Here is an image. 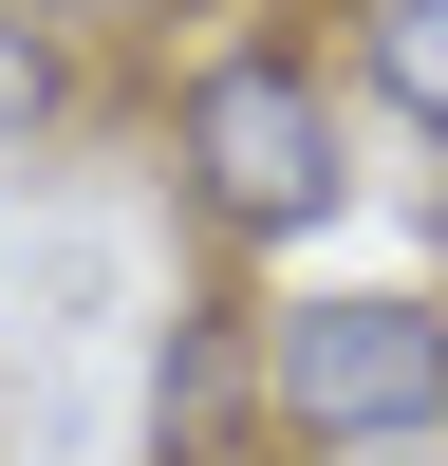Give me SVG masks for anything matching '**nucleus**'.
I'll use <instances>...</instances> for the list:
<instances>
[{
    "label": "nucleus",
    "mask_w": 448,
    "mask_h": 466,
    "mask_svg": "<svg viewBox=\"0 0 448 466\" xmlns=\"http://www.w3.org/2000/svg\"><path fill=\"white\" fill-rule=\"evenodd\" d=\"M131 466H280V448H261V318H243V280L168 299V336H149V410H131Z\"/></svg>",
    "instance_id": "3"
},
{
    "label": "nucleus",
    "mask_w": 448,
    "mask_h": 466,
    "mask_svg": "<svg viewBox=\"0 0 448 466\" xmlns=\"http://www.w3.org/2000/svg\"><path fill=\"white\" fill-rule=\"evenodd\" d=\"M75 131H94V56L0 0V168H19V149H75Z\"/></svg>",
    "instance_id": "5"
},
{
    "label": "nucleus",
    "mask_w": 448,
    "mask_h": 466,
    "mask_svg": "<svg viewBox=\"0 0 448 466\" xmlns=\"http://www.w3.org/2000/svg\"><path fill=\"white\" fill-rule=\"evenodd\" d=\"M430 280H448V168H430Z\"/></svg>",
    "instance_id": "8"
},
{
    "label": "nucleus",
    "mask_w": 448,
    "mask_h": 466,
    "mask_svg": "<svg viewBox=\"0 0 448 466\" xmlns=\"http://www.w3.org/2000/svg\"><path fill=\"white\" fill-rule=\"evenodd\" d=\"M149 168H168L187 243L243 280V261H318L373 206V112L336 75V37L299 19H187L149 75Z\"/></svg>",
    "instance_id": "1"
},
{
    "label": "nucleus",
    "mask_w": 448,
    "mask_h": 466,
    "mask_svg": "<svg viewBox=\"0 0 448 466\" xmlns=\"http://www.w3.org/2000/svg\"><path fill=\"white\" fill-rule=\"evenodd\" d=\"M19 19H37V37H75V56L112 75V56H149V37H187V0H19Z\"/></svg>",
    "instance_id": "6"
},
{
    "label": "nucleus",
    "mask_w": 448,
    "mask_h": 466,
    "mask_svg": "<svg viewBox=\"0 0 448 466\" xmlns=\"http://www.w3.org/2000/svg\"><path fill=\"white\" fill-rule=\"evenodd\" d=\"M336 75H355L373 131H411L448 168V0H336Z\"/></svg>",
    "instance_id": "4"
},
{
    "label": "nucleus",
    "mask_w": 448,
    "mask_h": 466,
    "mask_svg": "<svg viewBox=\"0 0 448 466\" xmlns=\"http://www.w3.org/2000/svg\"><path fill=\"white\" fill-rule=\"evenodd\" d=\"M261 448H448V280L392 261H318V280H261Z\"/></svg>",
    "instance_id": "2"
},
{
    "label": "nucleus",
    "mask_w": 448,
    "mask_h": 466,
    "mask_svg": "<svg viewBox=\"0 0 448 466\" xmlns=\"http://www.w3.org/2000/svg\"><path fill=\"white\" fill-rule=\"evenodd\" d=\"M280 466H448V448H280Z\"/></svg>",
    "instance_id": "7"
}]
</instances>
